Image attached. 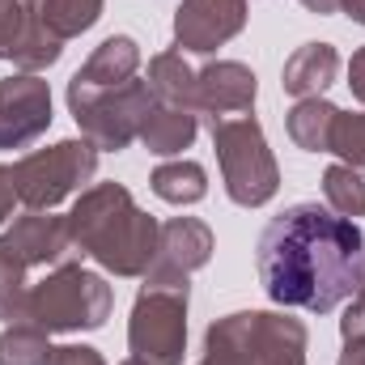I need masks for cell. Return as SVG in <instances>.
Masks as SVG:
<instances>
[{
    "mask_svg": "<svg viewBox=\"0 0 365 365\" xmlns=\"http://www.w3.org/2000/svg\"><path fill=\"white\" fill-rule=\"evenodd\" d=\"M0 247L30 272V268H47V264H68L77 255L73 247V234H68V217H51V212H34L26 208L4 234H0Z\"/></svg>",
    "mask_w": 365,
    "mask_h": 365,
    "instance_id": "obj_10",
    "label": "cell"
},
{
    "mask_svg": "<svg viewBox=\"0 0 365 365\" xmlns=\"http://www.w3.org/2000/svg\"><path fill=\"white\" fill-rule=\"evenodd\" d=\"M68 234L81 255L110 276H145L158 255L162 225L132 200L123 182H93L68 212Z\"/></svg>",
    "mask_w": 365,
    "mask_h": 365,
    "instance_id": "obj_2",
    "label": "cell"
},
{
    "mask_svg": "<svg viewBox=\"0 0 365 365\" xmlns=\"http://www.w3.org/2000/svg\"><path fill=\"white\" fill-rule=\"evenodd\" d=\"M336 365H365V340H344V353Z\"/></svg>",
    "mask_w": 365,
    "mask_h": 365,
    "instance_id": "obj_30",
    "label": "cell"
},
{
    "mask_svg": "<svg viewBox=\"0 0 365 365\" xmlns=\"http://www.w3.org/2000/svg\"><path fill=\"white\" fill-rule=\"evenodd\" d=\"M51 361V331L38 323H4L0 331V365H47Z\"/></svg>",
    "mask_w": 365,
    "mask_h": 365,
    "instance_id": "obj_21",
    "label": "cell"
},
{
    "mask_svg": "<svg viewBox=\"0 0 365 365\" xmlns=\"http://www.w3.org/2000/svg\"><path fill=\"white\" fill-rule=\"evenodd\" d=\"M149 90L162 106L195 110V68L182 60V51H158L149 60Z\"/></svg>",
    "mask_w": 365,
    "mask_h": 365,
    "instance_id": "obj_18",
    "label": "cell"
},
{
    "mask_svg": "<svg viewBox=\"0 0 365 365\" xmlns=\"http://www.w3.org/2000/svg\"><path fill=\"white\" fill-rule=\"evenodd\" d=\"M149 187H153V195L166 200V204H200V200L208 195V175H204L200 162L179 158V162L158 166V170L149 175Z\"/></svg>",
    "mask_w": 365,
    "mask_h": 365,
    "instance_id": "obj_20",
    "label": "cell"
},
{
    "mask_svg": "<svg viewBox=\"0 0 365 365\" xmlns=\"http://www.w3.org/2000/svg\"><path fill=\"white\" fill-rule=\"evenodd\" d=\"M26 297H30L26 268L0 247V319H4V323H21V314H26Z\"/></svg>",
    "mask_w": 365,
    "mask_h": 365,
    "instance_id": "obj_24",
    "label": "cell"
},
{
    "mask_svg": "<svg viewBox=\"0 0 365 365\" xmlns=\"http://www.w3.org/2000/svg\"><path fill=\"white\" fill-rule=\"evenodd\" d=\"M255 268L276 306L331 314L361 284L365 230L319 200L293 204L264 225Z\"/></svg>",
    "mask_w": 365,
    "mask_h": 365,
    "instance_id": "obj_1",
    "label": "cell"
},
{
    "mask_svg": "<svg viewBox=\"0 0 365 365\" xmlns=\"http://www.w3.org/2000/svg\"><path fill=\"white\" fill-rule=\"evenodd\" d=\"M340 336L344 340H365V272H361V284H357L353 302H349V310H344V319H340Z\"/></svg>",
    "mask_w": 365,
    "mask_h": 365,
    "instance_id": "obj_26",
    "label": "cell"
},
{
    "mask_svg": "<svg viewBox=\"0 0 365 365\" xmlns=\"http://www.w3.org/2000/svg\"><path fill=\"white\" fill-rule=\"evenodd\" d=\"M212 259V230L200 217H170L158 234V255L145 276H162V280H191Z\"/></svg>",
    "mask_w": 365,
    "mask_h": 365,
    "instance_id": "obj_12",
    "label": "cell"
},
{
    "mask_svg": "<svg viewBox=\"0 0 365 365\" xmlns=\"http://www.w3.org/2000/svg\"><path fill=\"white\" fill-rule=\"evenodd\" d=\"M47 365H106V361L90 344H60V349H51V361Z\"/></svg>",
    "mask_w": 365,
    "mask_h": 365,
    "instance_id": "obj_27",
    "label": "cell"
},
{
    "mask_svg": "<svg viewBox=\"0 0 365 365\" xmlns=\"http://www.w3.org/2000/svg\"><path fill=\"white\" fill-rule=\"evenodd\" d=\"M310 331L284 310H234L204 331L200 365H306Z\"/></svg>",
    "mask_w": 365,
    "mask_h": 365,
    "instance_id": "obj_3",
    "label": "cell"
},
{
    "mask_svg": "<svg viewBox=\"0 0 365 365\" xmlns=\"http://www.w3.org/2000/svg\"><path fill=\"white\" fill-rule=\"evenodd\" d=\"M30 4H38V0H30Z\"/></svg>",
    "mask_w": 365,
    "mask_h": 365,
    "instance_id": "obj_34",
    "label": "cell"
},
{
    "mask_svg": "<svg viewBox=\"0 0 365 365\" xmlns=\"http://www.w3.org/2000/svg\"><path fill=\"white\" fill-rule=\"evenodd\" d=\"M17 204L21 200H17V187H13V166H0V225L13 217Z\"/></svg>",
    "mask_w": 365,
    "mask_h": 365,
    "instance_id": "obj_28",
    "label": "cell"
},
{
    "mask_svg": "<svg viewBox=\"0 0 365 365\" xmlns=\"http://www.w3.org/2000/svg\"><path fill=\"white\" fill-rule=\"evenodd\" d=\"M115 306V289L102 272H90L81 264H60L38 284H30L26 297V323H38L43 331H98L106 327Z\"/></svg>",
    "mask_w": 365,
    "mask_h": 365,
    "instance_id": "obj_4",
    "label": "cell"
},
{
    "mask_svg": "<svg viewBox=\"0 0 365 365\" xmlns=\"http://www.w3.org/2000/svg\"><path fill=\"white\" fill-rule=\"evenodd\" d=\"M302 9H310V13H319V17H327V13H336V9H340V0H302Z\"/></svg>",
    "mask_w": 365,
    "mask_h": 365,
    "instance_id": "obj_31",
    "label": "cell"
},
{
    "mask_svg": "<svg viewBox=\"0 0 365 365\" xmlns=\"http://www.w3.org/2000/svg\"><path fill=\"white\" fill-rule=\"evenodd\" d=\"M200 136V115L182 110V106H153L145 128H140V145L158 158H179L182 149H191V140Z\"/></svg>",
    "mask_w": 365,
    "mask_h": 365,
    "instance_id": "obj_16",
    "label": "cell"
},
{
    "mask_svg": "<svg viewBox=\"0 0 365 365\" xmlns=\"http://www.w3.org/2000/svg\"><path fill=\"white\" fill-rule=\"evenodd\" d=\"M336 77H340V51L331 43H302L280 68V90L293 98H323Z\"/></svg>",
    "mask_w": 365,
    "mask_h": 365,
    "instance_id": "obj_14",
    "label": "cell"
},
{
    "mask_svg": "<svg viewBox=\"0 0 365 365\" xmlns=\"http://www.w3.org/2000/svg\"><path fill=\"white\" fill-rule=\"evenodd\" d=\"M140 68V43L132 34H110L93 47V56L73 73V86L86 90H106V86H123L132 81Z\"/></svg>",
    "mask_w": 365,
    "mask_h": 365,
    "instance_id": "obj_15",
    "label": "cell"
},
{
    "mask_svg": "<svg viewBox=\"0 0 365 365\" xmlns=\"http://www.w3.org/2000/svg\"><path fill=\"white\" fill-rule=\"evenodd\" d=\"M259 81L238 60H212L195 73V115L221 119V115H251Z\"/></svg>",
    "mask_w": 365,
    "mask_h": 365,
    "instance_id": "obj_13",
    "label": "cell"
},
{
    "mask_svg": "<svg viewBox=\"0 0 365 365\" xmlns=\"http://www.w3.org/2000/svg\"><path fill=\"white\" fill-rule=\"evenodd\" d=\"M336 115H340V106L327 102V98H297L293 110L284 115L289 140H293L297 149H306V153H327V149H331Z\"/></svg>",
    "mask_w": 365,
    "mask_h": 365,
    "instance_id": "obj_17",
    "label": "cell"
},
{
    "mask_svg": "<svg viewBox=\"0 0 365 365\" xmlns=\"http://www.w3.org/2000/svg\"><path fill=\"white\" fill-rule=\"evenodd\" d=\"M323 200H327L331 212L357 221L365 212V175H357V170L344 166V162L327 166V170H323Z\"/></svg>",
    "mask_w": 365,
    "mask_h": 365,
    "instance_id": "obj_22",
    "label": "cell"
},
{
    "mask_svg": "<svg viewBox=\"0 0 365 365\" xmlns=\"http://www.w3.org/2000/svg\"><path fill=\"white\" fill-rule=\"evenodd\" d=\"M344 166H353L357 175H365V110H353V115H336V128H331V149Z\"/></svg>",
    "mask_w": 365,
    "mask_h": 365,
    "instance_id": "obj_23",
    "label": "cell"
},
{
    "mask_svg": "<svg viewBox=\"0 0 365 365\" xmlns=\"http://www.w3.org/2000/svg\"><path fill=\"white\" fill-rule=\"evenodd\" d=\"M247 26V0H182L175 13V43L182 51L212 56Z\"/></svg>",
    "mask_w": 365,
    "mask_h": 365,
    "instance_id": "obj_11",
    "label": "cell"
},
{
    "mask_svg": "<svg viewBox=\"0 0 365 365\" xmlns=\"http://www.w3.org/2000/svg\"><path fill=\"white\" fill-rule=\"evenodd\" d=\"M102 9H106V0H38L34 4V17L60 43H68V38H77V34H86V30L98 26Z\"/></svg>",
    "mask_w": 365,
    "mask_h": 365,
    "instance_id": "obj_19",
    "label": "cell"
},
{
    "mask_svg": "<svg viewBox=\"0 0 365 365\" xmlns=\"http://www.w3.org/2000/svg\"><path fill=\"white\" fill-rule=\"evenodd\" d=\"M349 90H353V98L365 106V47H357L353 60H349Z\"/></svg>",
    "mask_w": 365,
    "mask_h": 365,
    "instance_id": "obj_29",
    "label": "cell"
},
{
    "mask_svg": "<svg viewBox=\"0 0 365 365\" xmlns=\"http://www.w3.org/2000/svg\"><path fill=\"white\" fill-rule=\"evenodd\" d=\"M123 365H140V361H136V357H132V361H123Z\"/></svg>",
    "mask_w": 365,
    "mask_h": 365,
    "instance_id": "obj_33",
    "label": "cell"
},
{
    "mask_svg": "<svg viewBox=\"0 0 365 365\" xmlns=\"http://www.w3.org/2000/svg\"><path fill=\"white\" fill-rule=\"evenodd\" d=\"M153 106L158 98L149 90V81H136V77L123 86H106V90H86L68 81V110L98 153H119L132 140H140V128Z\"/></svg>",
    "mask_w": 365,
    "mask_h": 365,
    "instance_id": "obj_7",
    "label": "cell"
},
{
    "mask_svg": "<svg viewBox=\"0 0 365 365\" xmlns=\"http://www.w3.org/2000/svg\"><path fill=\"white\" fill-rule=\"evenodd\" d=\"M51 128V86L38 73L0 81V149H26Z\"/></svg>",
    "mask_w": 365,
    "mask_h": 365,
    "instance_id": "obj_9",
    "label": "cell"
},
{
    "mask_svg": "<svg viewBox=\"0 0 365 365\" xmlns=\"http://www.w3.org/2000/svg\"><path fill=\"white\" fill-rule=\"evenodd\" d=\"M340 13H349L357 26H365V0H340Z\"/></svg>",
    "mask_w": 365,
    "mask_h": 365,
    "instance_id": "obj_32",
    "label": "cell"
},
{
    "mask_svg": "<svg viewBox=\"0 0 365 365\" xmlns=\"http://www.w3.org/2000/svg\"><path fill=\"white\" fill-rule=\"evenodd\" d=\"M212 149L225 179V195L238 208H264L280 191V166H276L268 136L255 115H221L212 119Z\"/></svg>",
    "mask_w": 365,
    "mask_h": 365,
    "instance_id": "obj_5",
    "label": "cell"
},
{
    "mask_svg": "<svg viewBox=\"0 0 365 365\" xmlns=\"http://www.w3.org/2000/svg\"><path fill=\"white\" fill-rule=\"evenodd\" d=\"M187 302H191V280L145 276L128 319V349L140 365H182Z\"/></svg>",
    "mask_w": 365,
    "mask_h": 365,
    "instance_id": "obj_6",
    "label": "cell"
},
{
    "mask_svg": "<svg viewBox=\"0 0 365 365\" xmlns=\"http://www.w3.org/2000/svg\"><path fill=\"white\" fill-rule=\"evenodd\" d=\"M30 21H34V4L30 0H0V60L13 64Z\"/></svg>",
    "mask_w": 365,
    "mask_h": 365,
    "instance_id": "obj_25",
    "label": "cell"
},
{
    "mask_svg": "<svg viewBox=\"0 0 365 365\" xmlns=\"http://www.w3.org/2000/svg\"><path fill=\"white\" fill-rule=\"evenodd\" d=\"M98 175V149L90 140H56L47 149H34L13 162V187L17 200L34 212H51L68 195L86 191V182Z\"/></svg>",
    "mask_w": 365,
    "mask_h": 365,
    "instance_id": "obj_8",
    "label": "cell"
}]
</instances>
